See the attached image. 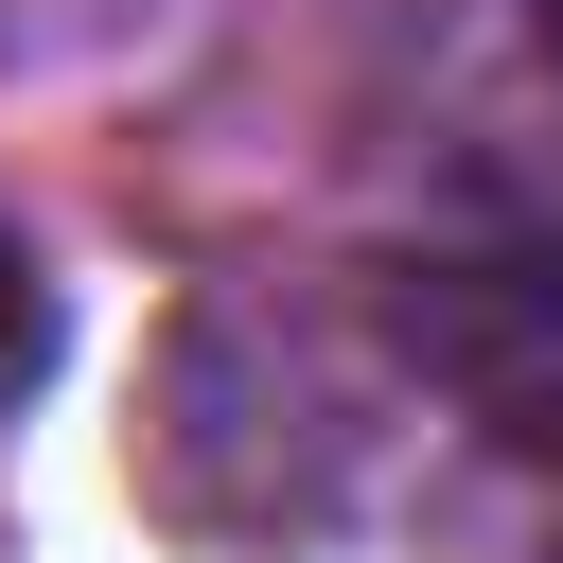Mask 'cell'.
I'll return each mask as SVG.
<instances>
[{"label":"cell","mask_w":563,"mask_h":563,"mask_svg":"<svg viewBox=\"0 0 563 563\" xmlns=\"http://www.w3.org/2000/svg\"><path fill=\"white\" fill-rule=\"evenodd\" d=\"M35 369H53V282H35V246L0 229V405H35Z\"/></svg>","instance_id":"cell-1"}]
</instances>
